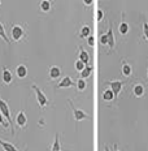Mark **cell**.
Here are the masks:
<instances>
[{"mask_svg": "<svg viewBox=\"0 0 148 151\" xmlns=\"http://www.w3.org/2000/svg\"><path fill=\"white\" fill-rule=\"evenodd\" d=\"M0 113L3 115V117L7 119V122L11 125V129H12V134L14 133V128H13V122H12V116H11V108H9L8 103L5 100H3L0 98Z\"/></svg>", "mask_w": 148, "mask_h": 151, "instance_id": "1", "label": "cell"}, {"mask_svg": "<svg viewBox=\"0 0 148 151\" xmlns=\"http://www.w3.org/2000/svg\"><path fill=\"white\" fill-rule=\"evenodd\" d=\"M11 34H12V39L16 40V42H18V40H21L25 37L26 31H25V29L21 26V25H13L11 29Z\"/></svg>", "mask_w": 148, "mask_h": 151, "instance_id": "2", "label": "cell"}, {"mask_svg": "<svg viewBox=\"0 0 148 151\" xmlns=\"http://www.w3.org/2000/svg\"><path fill=\"white\" fill-rule=\"evenodd\" d=\"M31 89H33L34 91H35V95H36V102L38 104H39L42 108H44V107L48 104V99H47V96L43 94V91L39 89L38 86H35V85H33L31 86Z\"/></svg>", "mask_w": 148, "mask_h": 151, "instance_id": "3", "label": "cell"}, {"mask_svg": "<svg viewBox=\"0 0 148 151\" xmlns=\"http://www.w3.org/2000/svg\"><path fill=\"white\" fill-rule=\"evenodd\" d=\"M68 102H69V104H70L71 109H73V115H74V120H75V121H82V120H86V119H90V116L87 115V113L84 112V111L75 108L71 100H68Z\"/></svg>", "mask_w": 148, "mask_h": 151, "instance_id": "4", "label": "cell"}, {"mask_svg": "<svg viewBox=\"0 0 148 151\" xmlns=\"http://www.w3.org/2000/svg\"><path fill=\"white\" fill-rule=\"evenodd\" d=\"M16 122L20 128H25L27 125V117H26V113L24 111H20L16 116Z\"/></svg>", "mask_w": 148, "mask_h": 151, "instance_id": "5", "label": "cell"}, {"mask_svg": "<svg viewBox=\"0 0 148 151\" xmlns=\"http://www.w3.org/2000/svg\"><path fill=\"white\" fill-rule=\"evenodd\" d=\"M0 146H1V149L4 151H20L16 145H13L12 142H8V141H4L0 138Z\"/></svg>", "mask_w": 148, "mask_h": 151, "instance_id": "6", "label": "cell"}, {"mask_svg": "<svg viewBox=\"0 0 148 151\" xmlns=\"http://www.w3.org/2000/svg\"><path fill=\"white\" fill-rule=\"evenodd\" d=\"M71 86H74V82H73V80H71L70 77H64L61 81L59 82L57 85V89H66V87H71Z\"/></svg>", "mask_w": 148, "mask_h": 151, "instance_id": "7", "label": "cell"}, {"mask_svg": "<svg viewBox=\"0 0 148 151\" xmlns=\"http://www.w3.org/2000/svg\"><path fill=\"white\" fill-rule=\"evenodd\" d=\"M3 82H4L5 85H9L12 82V80H13V74H12V72L9 70L8 68H3Z\"/></svg>", "mask_w": 148, "mask_h": 151, "instance_id": "8", "label": "cell"}, {"mask_svg": "<svg viewBox=\"0 0 148 151\" xmlns=\"http://www.w3.org/2000/svg\"><path fill=\"white\" fill-rule=\"evenodd\" d=\"M16 74H17L18 78L24 80V78L27 76V68H26V65H24V64H20V65H18V67L16 68Z\"/></svg>", "mask_w": 148, "mask_h": 151, "instance_id": "9", "label": "cell"}, {"mask_svg": "<svg viewBox=\"0 0 148 151\" xmlns=\"http://www.w3.org/2000/svg\"><path fill=\"white\" fill-rule=\"evenodd\" d=\"M49 78H52V80H57V78L60 77V74H61V69H60V67H57V65H53V67L49 68Z\"/></svg>", "mask_w": 148, "mask_h": 151, "instance_id": "10", "label": "cell"}, {"mask_svg": "<svg viewBox=\"0 0 148 151\" xmlns=\"http://www.w3.org/2000/svg\"><path fill=\"white\" fill-rule=\"evenodd\" d=\"M105 35H107V45L109 46V48H113L114 45H116V40H114V35H113L112 26H109V30H108V33H107Z\"/></svg>", "mask_w": 148, "mask_h": 151, "instance_id": "11", "label": "cell"}, {"mask_svg": "<svg viewBox=\"0 0 148 151\" xmlns=\"http://www.w3.org/2000/svg\"><path fill=\"white\" fill-rule=\"evenodd\" d=\"M111 90L113 91L114 96L118 95L119 91L122 90V82L121 81H113V82H111Z\"/></svg>", "mask_w": 148, "mask_h": 151, "instance_id": "12", "label": "cell"}, {"mask_svg": "<svg viewBox=\"0 0 148 151\" xmlns=\"http://www.w3.org/2000/svg\"><path fill=\"white\" fill-rule=\"evenodd\" d=\"M79 50H81V51H79V59H78V60H81L82 63H83V64H87V63H89V60H90L89 52H86L83 48H82V47H81Z\"/></svg>", "mask_w": 148, "mask_h": 151, "instance_id": "13", "label": "cell"}, {"mask_svg": "<svg viewBox=\"0 0 148 151\" xmlns=\"http://www.w3.org/2000/svg\"><path fill=\"white\" fill-rule=\"evenodd\" d=\"M134 95L138 96V98L144 95V87H143V85H140V83L135 85V86H134Z\"/></svg>", "mask_w": 148, "mask_h": 151, "instance_id": "14", "label": "cell"}, {"mask_svg": "<svg viewBox=\"0 0 148 151\" xmlns=\"http://www.w3.org/2000/svg\"><path fill=\"white\" fill-rule=\"evenodd\" d=\"M129 29H130V26H129V24L125 22V21H122V22L118 25V31L122 34V35L127 34V33H129Z\"/></svg>", "mask_w": 148, "mask_h": 151, "instance_id": "15", "label": "cell"}, {"mask_svg": "<svg viewBox=\"0 0 148 151\" xmlns=\"http://www.w3.org/2000/svg\"><path fill=\"white\" fill-rule=\"evenodd\" d=\"M113 98H114V94H113V91L111 89H107L103 93V99L105 100V102H111Z\"/></svg>", "mask_w": 148, "mask_h": 151, "instance_id": "16", "label": "cell"}, {"mask_svg": "<svg viewBox=\"0 0 148 151\" xmlns=\"http://www.w3.org/2000/svg\"><path fill=\"white\" fill-rule=\"evenodd\" d=\"M91 73H92V67H84V69L81 72V78L84 80V78H89Z\"/></svg>", "mask_w": 148, "mask_h": 151, "instance_id": "17", "label": "cell"}, {"mask_svg": "<svg viewBox=\"0 0 148 151\" xmlns=\"http://www.w3.org/2000/svg\"><path fill=\"white\" fill-rule=\"evenodd\" d=\"M79 35L82 38H89V35H90V26L89 25H83V26H82Z\"/></svg>", "mask_w": 148, "mask_h": 151, "instance_id": "18", "label": "cell"}, {"mask_svg": "<svg viewBox=\"0 0 148 151\" xmlns=\"http://www.w3.org/2000/svg\"><path fill=\"white\" fill-rule=\"evenodd\" d=\"M40 9H42L43 12H49L51 11V1H48V0H43V1L40 3Z\"/></svg>", "mask_w": 148, "mask_h": 151, "instance_id": "19", "label": "cell"}, {"mask_svg": "<svg viewBox=\"0 0 148 151\" xmlns=\"http://www.w3.org/2000/svg\"><path fill=\"white\" fill-rule=\"evenodd\" d=\"M131 67L127 64V63H124L122 64V73H124V76H126V77H129V76L131 74Z\"/></svg>", "mask_w": 148, "mask_h": 151, "instance_id": "20", "label": "cell"}, {"mask_svg": "<svg viewBox=\"0 0 148 151\" xmlns=\"http://www.w3.org/2000/svg\"><path fill=\"white\" fill-rule=\"evenodd\" d=\"M86 86H87V83H86V81L84 80H78L77 81V89H78V91H83L84 89H86Z\"/></svg>", "mask_w": 148, "mask_h": 151, "instance_id": "21", "label": "cell"}, {"mask_svg": "<svg viewBox=\"0 0 148 151\" xmlns=\"http://www.w3.org/2000/svg\"><path fill=\"white\" fill-rule=\"evenodd\" d=\"M52 151H61L60 150V136L59 134H56L55 142H53V146H52Z\"/></svg>", "mask_w": 148, "mask_h": 151, "instance_id": "22", "label": "cell"}, {"mask_svg": "<svg viewBox=\"0 0 148 151\" xmlns=\"http://www.w3.org/2000/svg\"><path fill=\"white\" fill-rule=\"evenodd\" d=\"M0 37H1L7 43H9V39H8V37H7V33H5V29H4V26H3L1 22H0Z\"/></svg>", "mask_w": 148, "mask_h": 151, "instance_id": "23", "label": "cell"}, {"mask_svg": "<svg viewBox=\"0 0 148 151\" xmlns=\"http://www.w3.org/2000/svg\"><path fill=\"white\" fill-rule=\"evenodd\" d=\"M84 67H86V64H83V63H82L81 60H77V61H75V69H77V70H79V73L84 69Z\"/></svg>", "mask_w": 148, "mask_h": 151, "instance_id": "24", "label": "cell"}, {"mask_svg": "<svg viewBox=\"0 0 148 151\" xmlns=\"http://www.w3.org/2000/svg\"><path fill=\"white\" fill-rule=\"evenodd\" d=\"M103 16H104V13H103V11H102V9H97V11H96V20L97 21H102L103 20Z\"/></svg>", "mask_w": 148, "mask_h": 151, "instance_id": "25", "label": "cell"}, {"mask_svg": "<svg viewBox=\"0 0 148 151\" xmlns=\"http://www.w3.org/2000/svg\"><path fill=\"white\" fill-rule=\"evenodd\" d=\"M0 125H1V127H5V128L9 127V124H8V122H5V119L3 117L1 113H0Z\"/></svg>", "mask_w": 148, "mask_h": 151, "instance_id": "26", "label": "cell"}, {"mask_svg": "<svg viewBox=\"0 0 148 151\" xmlns=\"http://www.w3.org/2000/svg\"><path fill=\"white\" fill-rule=\"evenodd\" d=\"M143 33H144V37H146V39L148 40V24L147 22L143 24Z\"/></svg>", "mask_w": 148, "mask_h": 151, "instance_id": "27", "label": "cell"}, {"mask_svg": "<svg viewBox=\"0 0 148 151\" xmlns=\"http://www.w3.org/2000/svg\"><path fill=\"white\" fill-rule=\"evenodd\" d=\"M100 43H102V45H107V35L105 34H103V35L100 37Z\"/></svg>", "mask_w": 148, "mask_h": 151, "instance_id": "28", "label": "cell"}, {"mask_svg": "<svg viewBox=\"0 0 148 151\" xmlns=\"http://www.w3.org/2000/svg\"><path fill=\"white\" fill-rule=\"evenodd\" d=\"M89 45H90L91 47L95 45V42H94V37H89Z\"/></svg>", "mask_w": 148, "mask_h": 151, "instance_id": "29", "label": "cell"}, {"mask_svg": "<svg viewBox=\"0 0 148 151\" xmlns=\"http://www.w3.org/2000/svg\"><path fill=\"white\" fill-rule=\"evenodd\" d=\"M83 3H84V4L89 5V4H91V3H92V0H86V1H83Z\"/></svg>", "mask_w": 148, "mask_h": 151, "instance_id": "30", "label": "cell"}, {"mask_svg": "<svg viewBox=\"0 0 148 151\" xmlns=\"http://www.w3.org/2000/svg\"><path fill=\"white\" fill-rule=\"evenodd\" d=\"M104 151H109V147H108V146H105V147H104Z\"/></svg>", "mask_w": 148, "mask_h": 151, "instance_id": "31", "label": "cell"}, {"mask_svg": "<svg viewBox=\"0 0 148 151\" xmlns=\"http://www.w3.org/2000/svg\"><path fill=\"white\" fill-rule=\"evenodd\" d=\"M114 151H118V149H117V145H114Z\"/></svg>", "mask_w": 148, "mask_h": 151, "instance_id": "32", "label": "cell"}, {"mask_svg": "<svg viewBox=\"0 0 148 151\" xmlns=\"http://www.w3.org/2000/svg\"><path fill=\"white\" fill-rule=\"evenodd\" d=\"M25 151H27V149H26V150H25Z\"/></svg>", "mask_w": 148, "mask_h": 151, "instance_id": "33", "label": "cell"}, {"mask_svg": "<svg viewBox=\"0 0 148 151\" xmlns=\"http://www.w3.org/2000/svg\"><path fill=\"white\" fill-rule=\"evenodd\" d=\"M0 4H1V1H0Z\"/></svg>", "mask_w": 148, "mask_h": 151, "instance_id": "34", "label": "cell"}]
</instances>
